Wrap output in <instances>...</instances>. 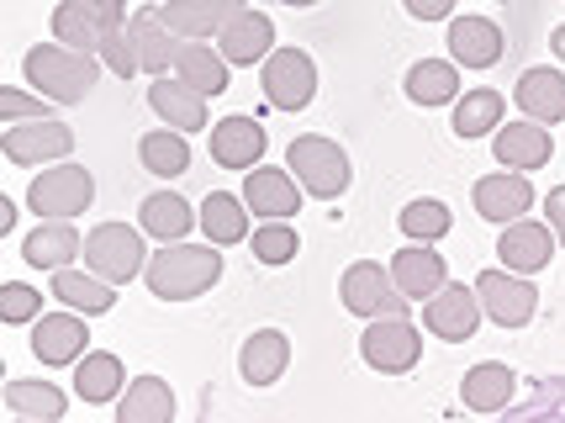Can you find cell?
I'll return each instance as SVG.
<instances>
[{"mask_svg":"<svg viewBox=\"0 0 565 423\" xmlns=\"http://www.w3.org/2000/svg\"><path fill=\"white\" fill-rule=\"evenodd\" d=\"M174 75L185 80V85H196L201 96H222V91H227V59H222V49L212 53L201 38H180V49H174Z\"/></svg>","mask_w":565,"mask_h":423,"instance_id":"obj_29","label":"cell"},{"mask_svg":"<svg viewBox=\"0 0 565 423\" xmlns=\"http://www.w3.org/2000/svg\"><path fill=\"white\" fill-rule=\"evenodd\" d=\"M244 201H248V212H259V218H291V212H301L296 175L265 170V165L244 170Z\"/></svg>","mask_w":565,"mask_h":423,"instance_id":"obj_24","label":"cell"},{"mask_svg":"<svg viewBox=\"0 0 565 423\" xmlns=\"http://www.w3.org/2000/svg\"><path fill=\"white\" fill-rule=\"evenodd\" d=\"M339 297H344V307L360 313V318H407V302H413V297H402V286L392 281V271H381L375 260L349 265L344 281H339Z\"/></svg>","mask_w":565,"mask_h":423,"instance_id":"obj_6","label":"cell"},{"mask_svg":"<svg viewBox=\"0 0 565 423\" xmlns=\"http://www.w3.org/2000/svg\"><path fill=\"white\" fill-rule=\"evenodd\" d=\"M407 96L418 101V106H449V101L460 96V70L444 64V59H423V64L407 70Z\"/></svg>","mask_w":565,"mask_h":423,"instance_id":"obj_37","label":"cell"},{"mask_svg":"<svg viewBox=\"0 0 565 423\" xmlns=\"http://www.w3.org/2000/svg\"><path fill=\"white\" fill-rule=\"evenodd\" d=\"M85 6H90V11L100 17V27H106V32L127 22V0H85Z\"/></svg>","mask_w":565,"mask_h":423,"instance_id":"obj_45","label":"cell"},{"mask_svg":"<svg viewBox=\"0 0 565 423\" xmlns=\"http://www.w3.org/2000/svg\"><path fill=\"white\" fill-rule=\"evenodd\" d=\"M481 297H476V286H466V281H444L439 292L428 297V307H423V324H428V334H439V339H470L476 334V324H481Z\"/></svg>","mask_w":565,"mask_h":423,"instance_id":"obj_10","label":"cell"},{"mask_svg":"<svg viewBox=\"0 0 565 423\" xmlns=\"http://www.w3.org/2000/svg\"><path fill=\"white\" fill-rule=\"evenodd\" d=\"M49 96H22V91H6L0 96V123H32V117H49Z\"/></svg>","mask_w":565,"mask_h":423,"instance_id":"obj_43","label":"cell"},{"mask_svg":"<svg viewBox=\"0 0 565 423\" xmlns=\"http://www.w3.org/2000/svg\"><path fill=\"white\" fill-rule=\"evenodd\" d=\"M212 159L222 170H254L265 159V127L254 117H222L212 127Z\"/></svg>","mask_w":565,"mask_h":423,"instance_id":"obj_19","label":"cell"},{"mask_svg":"<svg viewBox=\"0 0 565 423\" xmlns=\"http://www.w3.org/2000/svg\"><path fill=\"white\" fill-rule=\"evenodd\" d=\"M0 149H6L11 165H43V159H64L74 149V133L64 123H53V117H32V123L6 127Z\"/></svg>","mask_w":565,"mask_h":423,"instance_id":"obj_11","label":"cell"},{"mask_svg":"<svg viewBox=\"0 0 565 423\" xmlns=\"http://www.w3.org/2000/svg\"><path fill=\"white\" fill-rule=\"evenodd\" d=\"M85 339H90V328L79 313H43L38 324H32V355L43 360V366H74L79 355H85Z\"/></svg>","mask_w":565,"mask_h":423,"instance_id":"obj_14","label":"cell"},{"mask_svg":"<svg viewBox=\"0 0 565 423\" xmlns=\"http://www.w3.org/2000/svg\"><path fill=\"white\" fill-rule=\"evenodd\" d=\"M138 159H143L148 175H159V180H174V175L191 170V144H185V133L180 127H159V133H143V144H138Z\"/></svg>","mask_w":565,"mask_h":423,"instance_id":"obj_34","label":"cell"},{"mask_svg":"<svg viewBox=\"0 0 565 423\" xmlns=\"http://www.w3.org/2000/svg\"><path fill=\"white\" fill-rule=\"evenodd\" d=\"M22 70H26V85H32L38 96L58 101V106L85 101L100 75L96 53H79V49H70V43H58V38H53V43H38V49L22 59Z\"/></svg>","mask_w":565,"mask_h":423,"instance_id":"obj_2","label":"cell"},{"mask_svg":"<svg viewBox=\"0 0 565 423\" xmlns=\"http://www.w3.org/2000/svg\"><path fill=\"white\" fill-rule=\"evenodd\" d=\"M476 297L487 307V318L502 328L534 324V313H540V292H534L518 271H481L476 275Z\"/></svg>","mask_w":565,"mask_h":423,"instance_id":"obj_9","label":"cell"},{"mask_svg":"<svg viewBox=\"0 0 565 423\" xmlns=\"http://www.w3.org/2000/svg\"><path fill=\"white\" fill-rule=\"evenodd\" d=\"M502 112H508V101H502V91H466V101H455V133L460 138H487V133H497L502 127Z\"/></svg>","mask_w":565,"mask_h":423,"instance_id":"obj_36","label":"cell"},{"mask_svg":"<svg viewBox=\"0 0 565 423\" xmlns=\"http://www.w3.org/2000/svg\"><path fill=\"white\" fill-rule=\"evenodd\" d=\"M254 260H259V265H286V260H296V228H286V218H270L265 228H254Z\"/></svg>","mask_w":565,"mask_h":423,"instance_id":"obj_41","label":"cell"},{"mask_svg":"<svg viewBox=\"0 0 565 423\" xmlns=\"http://www.w3.org/2000/svg\"><path fill=\"white\" fill-rule=\"evenodd\" d=\"M529 207H534V186H529L523 170L481 175V180H476V212H481L487 223H518Z\"/></svg>","mask_w":565,"mask_h":423,"instance_id":"obj_17","label":"cell"},{"mask_svg":"<svg viewBox=\"0 0 565 423\" xmlns=\"http://www.w3.org/2000/svg\"><path fill=\"white\" fill-rule=\"evenodd\" d=\"M513 101H518V112H523V117L555 127L565 117V75L561 70H550V64L523 70V80L513 85Z\"/></svg>","mask_w":565,"mask_h":423,"instance_id":"obj_22","label":"cell"},{"mask_svg":"<svg viewBox=\"0 0 565 423\" xmlns=\"http://www.w3.org/2000/svg\"><path fill=\"white\" fill-rule=\"evenodd\" d=\"M286 165L296 170L301 180V191H312L318 201H333L349 191V154L333 144V138H318V133H301L291 138V149H286Z\"/></svg>","mask_w":565,"mask_h":423,"instance_id":"obj_3","label":"cell"},{"mask_svg":"<svg viewBox=\"0 0 565 423\" xmlns=\"http://www.w3.org/2000/svg\"><path fill=\"white\" fill-rule=\"evenodd\" d=\"M497 254H502V265H508V271H518V275L544 271V265H550V254H555V228H550V223H534V218L502 223Z\"/></svg>","mask_w":565,"mask_h":423,"instance_id":"obj_13","label":"cell"},{"mask_svg":"<svg viewBox=\"0 0 565 423\" xmlns=\"http://www.w3.org/2000/svg\"><path fill=\"white\" fill-rule=\"evenodd\" d=\"M544 212H550V228H555V239L565 244V186H561V191H550V197H544Z\"/></svg>","mask_w":565,"mask_h":423,"instance_id":"obj_46","label":"cell"},{"mask_svg":"<svg viewBox=\"0 0 565 423\" xmlns=\"http://www.w3.org/2000/svg\"><path fill=\"white\" fill-rule=\"evenodd\" d=\"M0 318H6V324H38V318H43V292H32L22 281L0 286Z\"/></svg>","mask_w":565,"mask_h":423,"instance_id":"obj_42","label":"cell"},{"mask_svg":"<svg viewBox=\"0 0 565 423\" xmlns=\"http://www.w3.org/2000/svg\"><path fill=\"white\" fill-rule=\"evenodd\" d=\"M53 297L64 302V307H74V313H85V318H96V313H111L117 307V286L106 281V275H96L90 265L85 271H53Z\"/></svg>","mask_w":565,"mask_h":423,"instance_id":"obj_26","label":"cell"},{"mask_svg":"<svg viewBox=\"0 0 565 423\" xmlns=\"http://www.w3.org/2000/svg\"><path fill=\"white\" fill-rule=\"evenodd\" d=\"M90 201H96V175L85 165L43 170L32 180V191H26V207L38 218H79V212H90Z\"/></svg>","mask_w":565,"mask_h":423,"instance_id":"obj_5","label":"cell"},{"mask_svg":"<svg viewBox=\"0 0 565 423\" xmlns=\"http://www.w3.org/2000/svg\"><path fill=\"white\" fill-rule=\"evenodd\" d=\"M360 355H365L370 371L407 376L423 355V334L407 318H370V328L360 334Z\"/></svg>","mask_w":565,"mask_h":423,"instance_id":"obj_8","label":"cell"},{"mask_svg":"<svg viewBox=\"0 0 565 423\" xmlns=\"http://www.w3.org/2000/svg\"><path fill=\"white\" fill-rule=\"evenodd\" d=\"M513 387L518 376L502 366V360H481V366H470L466 381H460V398H466L470 413H502L508 402H513Z\"/></svg>","mask_w":565,"mask_h":423,"instance_id":"obj_27","label":"cell"},{"mask_svg":"<svg viewBox=\"0 0 565 423\" xmlns=\"http://www.w3.org/2000/svg\"><path fill=\"white\" fill-rule=\"evenodd\" d=\"M280 6H318V0H280Z\"/></svg>","mask_w":565,"mask_h":423,"instance_id":"obj_48","label":"cell"},{"mask_svg":"<svg viewBox=\"0 0 565 423\" xmlns=\"http://www.w3.org/2000/svg\"><path fill=\"white\" fill-rule=\"evenodd\" d=\"M79 254H85V244H79V233L70 228V218L38 223L22 244V260L26 265H38V271H64L70 260H79Z\"/></svg>","mask_w":565,"mask_h":423,"instance_id":"obj_25","label":"cell"},{"mask_svg":"<svg viewBox=\"0 0 565 423\" xmlns=\"http://www.w3.org/2000/svg\"><path fill=\"white\" fill-rule=\"evenodd\" d=\"M148 106L159 112V123L180 127V133H201L206 127V96H201L196 85H185V80L159 75L148 85Z\"/></svg>","mask_w":565,"mask_h":423,"instance_id":"obj_23","label":"cell"},{"mask_svg":"<svg viewBox=\"0 0 565 423\" xmlns=\"http://www.w3.org/2000/svg\"><path fill=\"white\" fill-rule=\"evenodd\" d=\"M259 85H265V101L275 112H301L318 96V64L301 49H275L259 70Z\"/></svg>","mask_w":565,"mask_h":423,"instance_id":"obj_7","label":"cell"},{"mask_svg":"<svg viewBox=\"0 0 565 423\" xmlns=\"http://www.w3.org/2000/svg\"><path fill=\"white\" fill-rule=\"evenodd\" d=\"M449 228H455V218H449L444 201H407L402 207V233L418 239V244H439Z\"/></svg>","mask_w":565,"mask_h":423,"instance_id":"obj_39","label":"cell"},{"mask_svg":"<svg viewBox=\"0 0 565 423\" xmlns=\"http://www.w3.org/2000/svg\"><path fill=\"white\" fill-rule=\"evenodd\" d=\"M138 223H143V233H153L159 244H180V239L191 233V223H201V212H191L174 191H159V197H148L143 207H138Z\"/></svg>","mask_w":565,"mask_h":423,"instance_id":"obj_32","label":"cell"},{"mask_svg":"<svg viewBox=\"0 0 565 423\" xmlns=\"http://www.w3.org/2000/svg\"><path fill=\"white\" fill-rule=\"evenodd\" d=\"M217 49L227 64H248V70H254V64H265L275 53V22L265 11H248L244 6V11L217 32Z\"/></svg>","mask_w":565,"mask_h":423,"instance_id":"obj_15","label":"cell"},{"mask_svg":"<svg viewBox=\"0 0 565 423\" xmlns=\"http://www.w3.org/2000/svg\"><path fill=\"white\" fill-rule=\"evenodd\" d=\"M248 201L244 197H227V191H212V197L201 201V233L217 244V250H227V244H244L248 239Z\"/></svg>","mask_w":565,"mask_h":423,"instance_id":"obj_33","label":"cell"},{"mask_svg":"<svg viewBox=\"0 0 565 423\" xmlns=\"http://www.w3.org/2000/svg\"><path fill=\"white\" fill-rule=\"evenodd\" d=\"M174 419V392L164 376H138L117 402V423H170Z\"/></svg>","mask_w":565,"mask_h":423,"instance_id":"obj_30","label":"cell"},{"mask_svg":"<svg viewBox=\"0 0 565 423\" xmlns=\"http://www.w3.org/2000/svg\"><path fill=\"white\" fill-rule=\"evenodd\" d=\"M492 154H497V165H508V170H544V165H550V154H555V138H550V127L544 123L523 117V123L497 127Z\"/></svg>","mask_w":565,"mask_h":423,"instance_id":"obj_12","label":"cell"},{"mask_svg":"<svg viewBox=\"0 0 565 423\" xmlns=\"http://www.w3.org/2000/svg\"><path fill=\"white\" fill-rule=\"evenodd\" d=\"M392 281L402 286V297H434L444 281H449V271H444V254H434V244H407V250H396L392 254Z\"/></svg>","mask_w":565,"mask_h":423,"instance_id":"obj_21","label":"cell"},{"mask_svg":"<svg viewBox=\"0 0 565 423\" xmlns=\"http://www.w3.org/2000/svg\"><path fill=\"white\" fill-rule=\"evenodd\" d=\"M550 49H555V53H561V59H565V22L555 27V32H550Z\"/></svg>","mask_w":565,"mask_h":423,"instance_id":"obj_47","label":"cell"},{"mask_svg":"<svg viewBox=\"0 0 565 423\" xmlns=\"http://www.w3.org/2000/svg\"><path fill=\"white\" fill-rule=\"evenodd\" d=\"M502 27L492 17H455L449 22V53H455V64H466V70H492L497 59H502Z\"/></svg>","mask_w":565,"mask_h":423,"instance_id":"obj_18","label":"cell"},{"mask_svg":"<svg viewBox=\"0 0 565 423\" xmlns=\"http://www.w3.org/2000/svg\"><path fill=\"white\" fill-rule=\"evenodd\" d=\"M6 408L17 413V419H64V408H70V398L53 387V381H11L6 387Z\"/></svg>","mask_w":565,"mask_h":423,"instance_id":"obj_38","label":"cell"},{"mask_svg":"<svg viewBox=\"0 0 565 423\" xmlns=\"http://www.w3.org/2000/svg\"><path fill=\"white\" fill-rule=\"evenodd\" d=\"M238 11H244V0H164L159 6V17L174 38H217Z\"/></svg>","mask_w":565,"mask_h":423,"instance_id":"obj_16","label":"cell"},{"mask_svg":"<svg viewBox=\"0 0 565 423\" xmlns=\"http://www.w3.org/2000/svg\"><path fill=\"white\" fill-rule=\"evenodd\" d=\"M53 38L70 43V49H79V53H100L106 27H100V17L85 6V0H58V11H53Z\"/></svg>","mask_w":565,"mask_h":423,"instance_id":"obj_35","label":"cell"},{"mask_svg":"<svg viewBox=\"0 0 565 423\" xmlns=\"http://www.w3.org/2000/svg\"><path fill=\"white\" fill-rule=\"evenodd\" d=\"M74 392L85 402H111L122 392V360L111 349H85L74 360Z\"/></svg>","mask_w":565,"mask_h":423,"instance_id":"obj_31","label":"cell"},{"mask_svg":"<svg viewBox=\"0 0 565 423\" xmlns=\"http://www.w3.org/2000/svg\"><path fill=\"white\" fill-rule=\"evenodd\" d=\"M100 64H106L117 80H127V75H138V70H143V59H138V38H132V27L127 22L106 32V43H100Z\"/></svg>","mask_w":565,"mask_h":423,"instance_id":"obj_40","label":"cell"},{"mask_svg":"<svg viewBox=\"0 0 565 423\" xmlns=\"http://www.w3.org/2000/svg\"><path fill=\"white\" fill-rule=\"evenodd\" d=\"M286 366H291V339L280 328H259L238 349V371H244L248 387H275L286 376Z\"/></svg>","mask_w":565,"mask_h":423,"instance_id":"obj_20","label":"cell"},{"mask_svg":"<svg viewBox=\"0 0 565 423\" xmlns=\"http://www.w3.org/2000/svg\"><path fill=\"white\" fill-rule=\"evenodd\" d=\"M217 275H222V254L206 239V244H164V254L148 260L143 281L159 302H191L206 286H217Z\"/></svg>","mask_w":565,"mask_h":423,"instance_id":"obj_1","label":"cell"},{"mask_svg":"<svg viewBox=\"0 0 565 423\" xmlns=\"http://www.w3.org/2000/svg\"><path fill=\"white\" fill-rule=\"evenodd\" d=\"M132 38H138V59H143V75H170L174 70V32L164 27V17H159V6H143V11H132Z\"/></svg>","mask_w":565,"mask_h":423,"instance_id":"obj_28","label":"cell"},{"mask_svg":"<svg viewBox=\"0 0 565 423\" xmlns=\"http://www.w3.org/2000/svg\"><path fill=\"white\" fill-rule=\"evenodd\" d=\"M85 265L96 275H106L111 286H127L132 275L148 271V250H143V233L127 223H100L85 233Z\"/></svg>","mask_w":565,"mask_h":423,"instance_id":"obj_4","label":"cell"},{"mask_svg":"<svg viewBox=\"0 0 565 423\" xmlns=\"http://www.w3.org/2000/svg\"><path fill=\"white\" fill-rule=\"evenodd\" d=\"M418 22H444V17H455V0H402Z\"/></svg>","mask_w":565,"mask_h":423,"instance_id":"obj_44","label":"cell"}]
</instances>
